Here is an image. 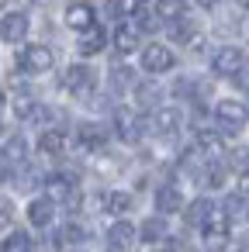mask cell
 Masks as SVG:
<instances>
[{
    "instance_id": "13",
    "label": "cell",
    "mask_w": 249,
    "mask_h": 252,
    "mask_svg": "<svg viewBox=\"0 0 249 252\" xmlns=\"http://www.w3.org/2000/svg\"><path fill=\"white\" fill-rule=\"evenodd\" d=\"M28 221L35 224V228H49L52 224V218H56V200H49V197H35L32 204H28Z\"/></svg>"
},
{
    "instance_id": "36",
    "label": "cell",
    "mask_w": 249,
    "mask_h": 252,
    "mask_svg": "<svg viewBox=\"0 0 249 252\" xmlns=\"http://www.w3.org/2000/svg\"><path fill=\"white\" fill-rule=\"evenodd\" d=\"M11 221H14V204L7 197H0V228H7Z\"/></svg>"
},
{
    "instance_id": "44",
    "label": "cell",
    "mask_w": 249,
    "mask_h": 252,
    "mask_svg": "<svg viewBox=\"0 0 249 252\" xmlns=\"http://www.w3.org/2000/svg\"><path fill=\"white\" fill-rule=\"evenodd\" d=\"M139 4H149V0H139Z\"/></svg>"
},
{
    "instance_id": "37",
    "label": "cell",
    "mask_w": 249,
    "mask_h": 252,
    "mask_svg": "<svg viewBox=\"0 0 249 252\" xmlns=\"http://www.w3.org/2000/svg\"><path fill=\"white\" fill-rule=\"evenodd\" d=\"M7 180H11V159L0 152V183H7Z\"/></svg>"
},
{
    "instance_id": "45",
    "label": "cell",
    "mask_w": 249,
    "mask_h": 252,
    "mask_svg": "<svg viewBox=\"0 0 249 252\" xmlns=\"http://www.w3.org/2000/svg\"><path fill=\"white\" fill-rule=\"evenodd\" d=\"M239 252H246V249H239Z\"/></svg>"
},
{
    "instance_id": "39",
    "label": "cell",
    "mask_w": 249,
    "mask_h": 252,
    "mask_svg": "<svg viewBox=\"0 0 249 252\" xmlns=\"http://www.w3.org/2000/svg\"><path fill=\"white\" fill-rule=\"evenodd\" d=\"M197 4H201V7H214V0H197Z\"/></svg>"
},
{
    "instance_id": "22",
    "label": "cell",
    "mask_w": 249,
    "mask_h": 252,
    "mask_svg": "<svg viewBox=\"0 0 249 252\" xmlns=\"http://www.w3.org/2000/svg\"><path fill=\"white\" fill-rule=\"evenodd\" d=\"M101 207L107 214H125V211H132V193H125V190H104L101 193Z\"/></svg>"
},
{
    "instance_id": "4",
    "label": "cell",
    "mask_w": 249,
    "mask_h": 252,
    "mask_svg": "<svg viewBox=\"0 0 249 252\" xmlns=\"http://www.w3.org/2000/svg\"><path fill=\"white\" fill-rule=\"evenodd\" d=\"M18 66L25 73H32V76H42V73H49L56 66V56H52L49 45H25L18 52Z\"/></svg>"
},
{
    "instance_id": "27",
    "label": "cell",
    "mask_w": 249,
    "mask_h": 252,
    "mask_svg": "<svg viewBox=\"0 0 249 252\" xmlns=\"http://www.w3.org/2000/svg\"><path fill=\"white\" fill-rule=\"evenodd\" d=\"M156 18H166V21L183 18V0H156Z\"/></svg>"
},
{
    "instance_id": "20",
    "label": "cell",
    "mask_w": 249,
    "mask_h": 252,
    "mask_svg": "<svg viewBox=\"0 0 249 252\" xmlns=\"http://www.w3.org/2000/svg\"><path fill=\"white\" fill-rule=\"evenodd\" d=\"M38 152H42V156H63V152H66V135H63L59 128H45V131L38 135Z\"/></svg>"
},
{
    "instance_id": "1",
    "label": "cell",
    "mask_w": 249,
    "mask_h": 252,
    "mask_svg": "<svg viewBox=\"0 0 249 252\" xmlns=\"http://www.w3.org/2000/svg\"><path fill=\"white\" fill-rule=\"evenodd\" d=\"M214 121H218V135H239L249 121V107L242 100H218L214 104Z\"/></svg>"
},
{
    "instance_id": "18",
    "label": "cell",
    "mask_w": 249,
    "mask_h": 252,
    "mask_svg": "<svg viewBox=\"0 0 249 252\" xmlns=\"http://www.w3.org/2000/svg\"><path fill=\"white\" fill-rule=\"evenodd\" d=\"M114 52L118 56L139 52V32H135V25H118L114 28Z\"/></svg>"
},
{
    "instance_id": "32",
    "label": "cell",
    "mask_w": 249,
    "mask_h": 252,
    "mask_svg": "<svg viewBox=\"0 0 249 252\" xmlns=\"http://www.w3.org/2000/svg\"><path fill=\"white\" fill-rule=\"evenodd\" d=\"M25 152H28V145H25V138H21V135H14V138L7 142V149H4V156H7L11 162H21V159H25Z\"/></svg>"
},
{
    "instance_id": "11",
    "label": "cell",
    "mask_w": 249,
    "mask_h": 252,
    "mask_svg": "<svg viewBox=\"0 0 249 252\" xmlns=\"http://www.w3.org/2000/svg\"><path fill=\"white\" fill-rule=\"evenodd\" d=\"M135 238H139V228H135L132 221H114V224L107 228V245H111V252H128Z\"/></svg>"
},
{
    "instance_id": "14",
    "label": "cell",
    "mask_w": 249,
    "mask_h": 252,
    "mask_svg": "<svg viewBox=\"0 0 249 252\" xmlns=\"http://www.w3.org/2000/svg\"><path fill=\"white\" fill-rule=\"evenodd\" d=\"M170 42H177V45H194L197 42V21L194 18H177V21H170Z\"/></svg>"
},
{
    "instance_id": "33",
    "label": "cell",
    "mask_w": 249,
    "mask_h": 252,
    "mask_svg": "<svg viewBox=\"0 0 249 252\" xmlns=\"http://www.w3.org/2000/svg\"><path fill=\"white\" fill-rule=\"evenodd\" d=\"M159 28V18L149 14V11H139L135 14V32H156Z\"/></svg>"
},
{
    "instance_id": "6",
    "label": "cell",
    "mask_w": 249,
    "mask_h": 252,
    "mask_svg": "<svg viewBox=\"0 0 249 252\" xmlns=\"http://www.w3.org/2000/svg\"><path fill=\"white\" fill-rule=\"evenodd\" d=\"M173 66H177V56L170 52V45L152 42V45L142 49V69L145 73H170Z\"/></svg>"
},
{
    "instance_id": "42",
    "label": "cell",
    "mask_w": 249,
    "mask_h": 252,
    "mask_svg": "<svg viewBox=\"0 0 249 252\" xmlns=\"http://www.w3.org/2000/svg\"><path fill=\"white\" fill-rule=\"evenodd\" d=\"M4 4H7V0H0V11H4Z\"/></svg>"
},
{
    "instance_id": "41",
    "label": "cell",
    "mask_w": 249,
    "mask_h": 252,
    "mask_svg": "<svg viewBox=\"0 0 249 252\" xmlns=\"http://www.w3.org/2000/svg\"><path fill=\"white\" fill-rule=\"evenodd\" d=\"M239 4H242V7H249V0H239Z\"/></svg>"
},
{
    "instance_id": "43",
    "label": "cell",
    "mask_w": 249,
    "mask_h": 252,
    "mask_svg": "<svg viewBox=\"0 0 249 252\" xmlns=\"http://www.w3.org/2000/svg\"><path fill=\"white\" fill-rule=\"evenodd\" d=\"M73 4H87V0H73Z\"/></svg>"
},
{
    "instance_id": "19",
    "label": "cell",
    "mask_w": 249,
    "mask_h": 252,
    "mask_svg": "<svg viewBox=\"0 0 249 252\" xmlns=\"http://www.w3.org/2000/svg\"><path fill=\"white\" fill-rule=\"evenodd\" d=\"M156 211L159 214H177V211H183V197H180V190L177 187H159L156 190Z\"/></svg>"
},
{
    "instance_id": "9",
    "label": "cell",
    "mask_w": 249,
    "mask_h": 252,
    "mask_svg": "<svg viewBox=\"0 0 249 252\" xmlns=\"http://www.w3.org/2000/svg\"><path fill=\"white\" fill-rule=\"evenodd\" d=\"M180 125H183L180 107H156V114H152V128H156V135L173 138V135L180 131Z\"/></svg>"
},
{
    "instance_id": "12",
    "label": "cell",
    "mask_w": 249,
    "mask_h": 252,
    "mask_svg": "<svg viewBox=\"0 0 249 252\" xmlns=\"http://www.w3.org/2000/svg\"><path fill=\"white\" fill-rule=\"evenodd\" d=\"M139 238H142V245H159V242H166V238H170V224H166V218H163V214L145 218L142 228H139Z\"/></svg>"
},
{
    "instance_id": "23",
    "label": "cell",
    "mask_w": 249,
    "mask_h": 252,
    "mask_svg": "<svg viewBox=\"0 0 249 252\" xmlns=\"http://www.w3.org/2000/svg\"><path fill=\"white\" fill-rule=\"evenodd\" d=\"M197 149L204 152V159H218L221 156V135L211 131V128H201L197 131Z\"/></svg>"
},
{
    "instance_id": "35",
    "label": "cell",
    "mask_w": 249,
    "mask_h": 252,
    "mask_svg": "<svg viewBox=\"0 0 249 252\" xmlns=\"http://www.w3.org/2000/svg\"><path fill=\"white\" fill-rule=\"evenodd\" d=\"M166 252H194V245L187 238H180V235H170L166 238Z\"/></svg>"
},
{
    "instance_id": "31",
    "label": "cell",
    "mask_w": 249,
    "mask_h": 252,
    "mask_svg": "<svg viewBox=\"0 0 249 252\" xmlns=\"http://www.w3.org/2000/svg\"><path fill=\"white\" fill-rule=\"evenodd\" d=\"M35 111H38V104H35L32 97H18V100H14V114H18L21 121H32Z\"/></svg>"
},
{
    "instance_id": "2",
    "label": "cell",
    "mask_w": 249,
    "mask_h": 252,
    "mask_svg": "<svg viewBox=\"0 0 249 252\" xmlns=\"http://www.w3.org/2000/svg\"><path fill=\"white\" fill-rule=\"evenodd\" d=\"M63 87H66V94H73L76 100H87V97L97 90V73H94L87 63H73V66L63 73Z\"/></svg>"
},
{
    "instance_id": "8",
    "label": "cell",
    "mask_w": 249,
    "mask_h": 252,
    "mask_svg": "<svg viewBox=\"0 0 249 252\" xmlns=\"http://www.w3.org/2000/svg\"><path fill=\"white\" fill-rule=\"evenodd\" d=\"M76 138H80V145H83V149L101 152V149L111 142V128H104L101 121H83V125L76 128Z\"/></svg>"
},
{
    "instance_id": "15",
    "label": "cell",
    "mask_w": 249,
    "mask_h": 252,
    "mask_svg": "<svg viewBox=\"0 0 249 252\" xmlns=\"http://www.w3.org/2000/svg\"><path fill=\"white\" fill-rule=\"evenodd\" d=\"M107 49V35H104V28H87L83 35H80V45H76V52L87 59V56H97V52H104Z\"/></svg>"
},
{
    "instance_id": "26",
    "label": "cell",
    "mask_w": 249,
    "mask_h": 252,
    "mask_svg": "<svg viewBox=\"0 0 249 252\" xmlns=\"http://www.w3.org/2000/svg\"><path fill=\"white\" fill-rule=\"evenodd\" d=\"M221 214L232 221V218H246L249 214V207H246V197L242 193H228L225 197V204H221Z\"/></svg>"
},
{
    "instance_id": "17",
    "label": "cell",
    "mask_w": 249,
    "mask_h": 252,
    "mask_svg": "<svg viewBox=\"0 0 249 252\" xmlns=\"http://www.w3.org/2000/svg\"><path fill=\"white\" fill-rule=\"evenodd\" d=\"M66 25L83 35L87 28H94V7L90 4H70L66 7Z\"/></svg>"
},
{
    "instance_id": "7",
    "label": "cell",
    "mask_w": 249,
    "mask_h": 252,
    "mask_svg": "<svg viewBox=\"0 0 249 252\" xmlns=\"http://www.w3.org/2000/svg\"><path fill=\"white\" fill-rule=\"evenodd\" d=\"M28 14H21V11H7L4 18H0V38H4L7 45H21L25 38H28Z\"/></svg>"
},
{
    "instance_id": "40",
    "label": "cell",
    "mask_w": 249,
    "mask_h": 252,
    "mask_svg": "<svg viewBox=\"0 0 249 252\" xmlns=\"http://www.w3.org/2000/svg\"><path fill=\"white\" fill-rule=\"evenodd\" d=\"M0 107H4V90H0Z\"/></svg>"
},
{
    "instance_id": "16",
    "label": "cell",
    "mask_w": 249,
    "mask_h": 252,
    "mask_svg": "<svg viewBox=\"0 0 249 252\" xmlns=\"http://www.w3.org/2000/svg\"><path fill=\"white\" fill-rule=\"evenodd\" d=\"M214 214V204L208 200V197H197V200H190L187 207H183V221L190 224V228H204V221Z\"/></svg>"
},
{
    "instance_id": "24",
    "label": "cell",
    "mask_w": 249,
    "mask_h": 252,
    "mask_svg": "<svg viewBox=\"0 0 249 252\" xmlns=\"http://www.w3.org/2000/svg\"><path fill=\"white\" fill-rule=\"evenodd\" d=\"M0 252H35V238L28 231H11L0 245Z\"/></svg>"
},
{
    "instance_id": "29",
    "label": "cell",
    "mask_w": 249,
    "mask_h": 252,
    "mask_svg": "<svg viewBox=\"0 0 249 252\" xmlns=\"http://www.w3.org/2000/svg\"><path fill=\"white\" fill-rule=\"evenodd\" d=\"M135 97H139V107H156L159 104V87L156 83H139Z\"/></svg>"
},
{
    "instance_id": "21",
    "label": "cell",
    "mask_w": 249,
    "mask_h": 252,
    "mask_svg": "<svg viewBox=\"0 0 249 252\" xmlns=\"http://www.w3.org/2000/svg\"><path fill=\"white\" fill-rule=\"evenodd\" d=\"M45 187H49V200H70L73 193H76V183H73V176L70 173H56V176H49L45 180Z\"/></svg>"
},
{
    "instance_id": "25",
    "label": "cell",
    "mask_w": 249,
    "mask_h": 252,
    "mask_svg": "<svg viewBox=\"0 0 249 252\" xmlns=\"http://www.w3.org/2000/svg\"><path fill=\"white\" fill-rule=\"evenodd\" d=\"M204 183L211 187V190H218V187H225V176H228V166L225 162H218V159H211L208 166H204Z\"/></svg>"
},
{
    "instance_id": "10",
    "label": "cell",
    "mask_w": 249,
    "mask_h": 252,
    "mask_svg": "<svg viewBox=\"0 0 249 252\" xmlns=\"http://www.w3.org/2000/svg\"><path fill=\"white\" fill-rule=\"evenodd\" d=\"M201 231H204V245H208L211 252H218V249L228 242V218H225V214H211Z\"/></svg>"
},
{
    "instance_id": "38",
    "label": "cell",
    "mask_w": 249,
    "mask_h": 252,
    "mask_svg": "<svg viewBox=\"0 0 249 252\" xmlns=\"http://www.w3.org/2000/svg\"><path fill=\"white\" fill-rule=\"evenodd\" d=\"M239 190H242V197H249V169L239 176Z\"/></svg>"
},
{
    "instance_id": "28",
    "label": "cell",
    "mask_w": 249,
    "mask_h": 252,
    "mask_svg": "<svg viewBox=\"0 0 249 252\" xmlns=\"http://www.w3.org/2000/svg\"><path fill=\"white\" fill-rule=\"evenodd\" d=\"M101 14H104L107 21L121 25V21H125V14H128V7H125V0H101Z\"/></svg>"
},
{
    "instance_id": "30",
    "label": "cell",
    "mask_w": 249,
    "mask_h": 252,
    "mask_svg": "<svg viewBox=\"0 0 249 252\" xmlns=\"http://www.w3.org/2000/svg\"><path fill=\"white\" fill-rule=\"evenodd\" d=\"M135 80V73L128 66H111V90H128Z\"/></svg>"
},
{
    "instance_id": "34",
    "label": "cell",
    "mask_w": 249,
    "mask_h": 252,
    "mask_svg": "<svg viewBox=\"0 0 249 252\" xmlns=\"http://www.w3.org/2000/svg\"><path fill=\"white\" fill-rule=\"evenodd\" d=\"M228 166H235V169H249V149H235L232 156H228Z\"/></svg>"
},
{
    "instance_id": "3",
    "label": "cell",
    "mask_w": 249,
    "mask_h": 252,
    "mask_svg": "<svg viewBox=\"0 0 249 252\" xmlns=\"http://www.w3.org/2000/svg\"><path fill=\"white\" fill-rule=\"evenodd\" d=\"M111 128H114V135H118L121 142L135 145V142L142 138V131H145V121H142V114L132 111V107H114V121H111Z\"/></svg>"
},
{
    "instance_id": "5",
    "label": "cell",
    "mask_w": 249,
    "mask_h": 252,
    "mask_svg": "<svg viewBox=\"0 0 249 252\" xmlns=\"http://www.w3.org/2000/svg\"><path fill=\"white\" fill-rule=\"evenodd\" d=\"M242 69H246V56H242V49H235V45H221V49L211 56V73H218V76L235 80Z\"/></svg>"
}]
</instances>
